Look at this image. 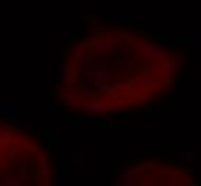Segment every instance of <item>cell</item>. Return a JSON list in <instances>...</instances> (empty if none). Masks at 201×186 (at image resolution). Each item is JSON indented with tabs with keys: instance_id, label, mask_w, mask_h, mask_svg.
<instances>
[{
	"instance_id": "cell-1",
	"label": "cell",
	"mask_w": 201,
	"mask_h": 186,
	"mask_svg": "<svg viewBox=\"0 0 201 186\" xmlns=\"http://www.w3.org/2000/svg\"><path fill=\"white\" fill-rule=\"evenodd\" d=\"M113 109H116V108L112 106V105H108V103H95L94 102L89 106V110L94 114H96V116H102V114L108 113V112H111Z\"/></svg>"
},
{
	"instance_id": "cell-2",
	"label": "cell",
	"mask_w": 201,
	"mask_h": 186,
	"mask_svg": "<svg viewBox=\"0 0 201 186\" xmlns=\"http://www.w3.org/2000/svg\"><path fill=\"white\" fill-rule=\"evenodd\" d=\"M158 49V46L155 44V43H148L145 40H141V42H138L136 44V50H139L142 54H152Z\"/></svg>"
},
{
	"instance_id": "cell-3",
	"label": "cell",
	"mask_w": 201,
	"mask_h": 186,
	"mask_svg": "<svg viewBox=\"0 0 201 186\" xmlns=\"http://www.w3.org/2000/svg\"><path fill=\"white\" fill-rule=\"evenodd\" d=\"M128 84H129V87L132 90H144V89H147V84H145L144 78H142L141 75L134 76L132 79H129V80H128Z\"/></svg>"
},
{
	"instance_id": "cell-4",
	"label": "cell",
	"mask_w": 201,
	"mask_h": 186,
	"mask_svg": "<svg viewBox=\"0 0 201 186\" xmlns=\"http://www.w3.org/2000/svg\"><path fill=\"white\" fill-rule=\"evenodd\" d=\"M60 72H62L60 82L65 83V84L72 83V66H71V63H65L63 66L60 67Z\"/></svg>"
},
{
	"instance_id": "cell-5",
	"label": "cell",
	"mask_w": 201,
	"mask_h": 186,
	"mask_svg": "<svg viewBox=\"0 0 201 186\" xmlns=\"http://www.w3.org/2000/svg\"><path fill=\"white\" fill-rule=\"evenodd\" d=\"M47 135H49L50 140H53L55 143H59L60 139H62V129L60 127H52V129L47 130Z\"/></svg>"
},
{
	"instance_id": "cell-6",
	"label": "cell",
	"mask_w": 201,
	"mask_h": 186,
	"mask_svg": "<svg viewBox=\"0 0 201 186\" xmlns=\"http://www.w3.org/2000/svg\"><path fill=\"white\" fill-rule=\"evenodd\" d=\"M175 157H178V159H181V160H184V162H194V157L195 155L193 153V152H175Z\"/></svg>"
},
{
	"instance_id": "cell-7",
	"label": "cell",
	"mask_w": 201,
	"mask_h": 186,
	"mask_svg": "<svg viewBox=\"0 0 201 186\" xmlns=\"http://www.w3.org/2000/svg\"><path fill=\"white\" fill-rule=\"evenodd\" d=\"M60 100L65 103V105H72V103H75L78 100V97L73 93H71V92H63L60 95Z\"/></svg>"
},
{
	"instance_id": "cell-8",
	"label": "cell",
	"mask_w": 201,
	"mask_h": 186,
	"mask_svg": "<svg viewBox=\"0 0 201 186\" xmlns=\"http://www.w3.org/2000/svg\"><path fill=\"white\" fill-rule=\"evenodd\" d=\"M94 87L91 83H82L81 84V92L85 97H92L94 96Z\"/></svg>"
},
{
	"instance_id": "cell-9",
	"label": "cell",
	"mask_w": 201,
	"mask_h": 186,
	"mask_svg": "<svg viewBox=\"0 0 201 186\" xmlns=\"http://www.w3.org/2000/svg\"><path fill=\"white\" fill-rule=\"evenodd\" d=\"M0 112L7 114V116H14V114L18 113V109H16V106H13V105H3V106H0Z\"/></svg>"
},
{
	"instance_id": "cell-10",
	"label": "cell",
	"mask_w": 201,
	"mask_h": 186,
	"mask_svg": "<svg viewBox=\"0 0 201 186\" xmlns=\"http://www.w3.org/2000/svg\"><path fill=\"white\" fill-rule=\"evenodd\" d=\"M24 149L30 152V153H33V155H39V153H43V149H42L40 146H37V145L32 143V142H27V143L24 145Z\"/></svg>"
},
{
	"instance_id": "cell-11",
	"label": "cell",
	"mask_w": 201,
	"mask_h": 186,
	"mask_svg": "<svg viewBox=\"0 0 201 186\" xmlns=\"http://www.w3.org/2000/svg\"><path fill=\"white\" fill-rule=\"evenodd\" d=\"M149 70H151V80L154 83H157L158 82V76H160V67H158V65L155 62H152L151 66H149Z\"/></svg>"
},
{
	"instance_id": "cell-12",
	"label": "cell",
	"mask_w": 201,
	"mask_h": 186,
	"mask_svg": "<svg viewBox=\"0 0 201 186\" xmlns=\"http://www.w3.org/2000/svg\"><path fill=\"white\" fill-rule=\"evenodd\" d=\"M40 172H42V176H45V178H49L50 176V173H52V163L49 162H45L40 165Z\"/></svg>"
},
{
	"instance_id": "cell-13",
	"label": "cell",
	"mask_w": 201,
	"mask_h": 186,
	"mask_svg": "<svg viewBox=\"0 0 201 186\" xmlns=\"http://www.w3.org/2000/svg\"><path fill=\"white\" fill-rule=\"evenodd\" d=\"M185 42H187V44H188L190 47L193 49V50H197V49L200 47V39L198 37H187L185 39Z\"/></svg>"
},
{
	"instance_id": "cell-14",
	"label": "cell",
	"mask_w": 201,
	"mask_h": 186,
	"mask_svg": "<svg viewBox=\"0 0 201 186\" xmlns=\"http://www.w3.org/2000/svg\"><path fill=\"white\" fill-rule=\"evenodd\" d=\"M0 185L2 186H19V185H22V183H20L19 178H14V179H3L0 182Z\"/></svg>"
},
{
	"instance_id": "cell-15",
	"label": "cell",
	"mask_w": 201,
	"mask_h": 186,
	"mask_svg": "<svg viewBox=\"0 0 201 186\" xmlns=\"http://www.w3.org/2000/svg\"><path fill=\"white\" fill-rule=\"evenodd\" d=\"M136 178H135V175H134V172L131 175H128V176H125V185H128V186H134L136 183L135 182Z\"/></svg>"
},
{
	"instance_id": "cell-16",
	"label": "cell",
	"mask_w": 201,
	"mask_h": 186,
	"mask_svg": "<svg viewBox=\"0 0 201 186\" xmlns=\"http://www.w3.org/2000/svg\"><path fill=\"white\" fill-rule=\"evenodd\" d=\"M188 173L190 175H198V173H200V166H198L197 163L191 162V165H190V169H188Z\"/></svg>"
},
{
	"instance_id": "cell-17",
	"label": "cell",
	"mask_w": 201,
	"mask_h": 186,
	"mask_svg": "<svg viewBox=\"0 0 201 186\" xmlns=\"http://www.w3.org/2000/svg\"><path fill=\"white\" fill-rule=\"evenodd\" d=\"M86 52H88V49L85 47L83 44H78L76 47L72 50V53L73 54H83V53H86Z\"/></svg>"
},
{
	"instance_id": "cell-18",
	"label": "cell",
	"mask_w": 201,
	"mask_h": 186,
	"mask_svg": "<svg viewBox=\"0 0 201 186\" xmlns=\"http://www.w3.org/2000/svg\"><path fill=\"white\" fill-rule=\"evenodd\" d=\"M131 62V54H125L121 60H118V66H129Z\"/></svg>"
},
{
	"instance_id": "cell-19",
	"label": "cell",
	"mask_w": 201,
	"mask_h": 186,
	"mask_svg": "<svg viewBox=\"0 0 201 186\" xmlns=\"http://www.w3.org/2000/svg\"><path fill=\"white\" fill-rule=\"evenodd\" d=\"M19 180H20V183H26L27 182V172H26V169H22L20 170V173H19Z\"/></svg>"
},
{
	"instance_id": "cell-20",
	"label": "cell",
	"mask_w": 201,
	"mask_h": 186,
	"mask_svg": "<svg viewBox=\"0 0 201 186\" xmlns=\"http://www.w3.org/2000/svg\"><path fill=\"white\" fill-rule=\"evenodd\" d=\"M47 160H49V159H47L46 155H43V153H39V155H36V162L39 163V165L47 162Z\"/></svg>"
},
{
	"instance_id": "cell-21",
	"label": "cell",
	"mask_w": 201,
	"mask_h": 186,
	"mask_svg": "<svg viewBox=\"0 0 201 186\" xmlns=\"http://www.w3.org/2000/svg\"><path fill=\"white\" fill-rule=\"evenodd\" d=\"M22 127H23V123H22L20 120H16V122L13 123L12 129H14V130H22Z\"/></svg>"
},
{
	"instance_id": "cell-22",
	"label": "cell",
	"mask_w": 201,
	"mask_h": 186,
	"mask_svg": "<svg viewBox=\"0 0 201 186\" xmlns=\"http://www.w3.org/2000/svg\"><path fill=\"white\" fill-rule=\"evenodd\" d=\"M108 17H116V19H122V20H128L129 16L128 14H108Z\"/></svg>"
},
{
	"instance_id": "cell-23",
	"label": "cell",
	"mask_w": 201,
	"mask_h": 186,
	"mask_svg": "<svg viewBox=\"0 0 201 186\" xmlns=\"http://www.w3.org/2000/svg\"><path fill=\"white\" fill-rule=\"evenodd\" d=\"M82 153H73V155H72V160H73V162H82Z\"/></svg>"
},
{
	"instance_id": "cell-24",
	"label": "cell",
	"mask_w": 201,
	"mask_h": 186,
	"mask_svg": "<svg viewBox=\"0 0 201 186\" xmlns=\"http://www.w3.org/2000/svg\"><path fill=\"white\" fill-rule=\"evenodd\" d=\"M118 92H119L118 86H109V89H108V93H111V95H116Z\"/></svg>"
},
{
	"instance_id": "cell-25",
	"label": "cell",
	"mask_w": 201,
	"mask_h": 186,
	"mask_svg": "<svg viewBox=\"0 0 201 186\" xmlns=\"http://www.w3.org/2000/svg\"><path fill=\"white\" fill-rule=\"evenodd\" d=\"M121 173L124 175V176H128V175L132 173V169H131L129 166H126V168H124L122 170H121Z\"/></svg>"
},
{
	"instance_id": "cell-26",
	"label": "cell",
	"mask_w": 201,
	"mask_h": 186,
	"mask_svg": "<svg viewBox=\"0 0 201 186\" xmlns=\"http://www.w3.org/2000/svg\"><path fill=\"white\" fill-rule=\"evenodd\" d=\"M164 89H167V90H172V87H174V83L172 82H164Z\"/></svg>"
},
{
	"instance_id": "cell-27",
	"label": "cell",
	"mask_w": 201,
	"mask_h": 186,
	"mask_svg": "<svg viewBox=\"0 0 201 186\" xmlns=\"http://www.w3.org/2000/svg\"><path fill=\"white\" fill-rule=\"evenodd\" d=\"M88 23H89V26H95V24H99V20L96 17H91Z\"/></svg>"
},
{
	"instance_id": "cell-28",
	"label": "cell",
	"mask_w": 201,
	"mask_h": 186,
	"mask_svg": "<svg viewBox=\"0 0 201 186\" xmlns=\"http://www.w3.org/2000/svg\"><path fill=\"white\" fill-rule=\"evenodd\" d=\"M165 42L170 44V46H174L175 44V39L174 37H165Z\"/></svg>"
},
{
	"instance_id": "cell-29",
	"label": "cell",
	"mask_w": 201,
	"mask_h": 186,
	"mask_svg": "<svg viewBox=\"0 0 201 186\" xmlns=\"http://www.w3.org/2000/svg\"><path fill=\"white\" fill-rule=\"evenodd\" d=\"M139 36V35H138V33H136V32H129V33H126V35H125V37H138Z\"/></svg>"
},
{
	"instance_id": "cell-30",
	"label": "cell",
	"mask_w": 201,
	"mask_h": 186,
	"mask_svg": "<svg viewBox=\"0 0 201 186\" xmlns=\"http://www.w3.org/2000/svg\"><path fill=\"white\" fill-rule=\"evenodd\" d=\"M135 156H136V152H129L128 153V159H134Z\"/></svg>"
},
{
	"instance_id": "cell-31",
	"label": "cell",
	"mask_w": 201,
	"mask_h": 186,
	"mask_svg": "<svg viewBox=\"0 0 201 186\" xmlns=\"http://www.w3.org/2000/svg\"><path fill=\"white\" fill-rule=\"evenodd\" d=\"M151 168H161L160 163H151Z\"/></svg>"
}]
</instances>
